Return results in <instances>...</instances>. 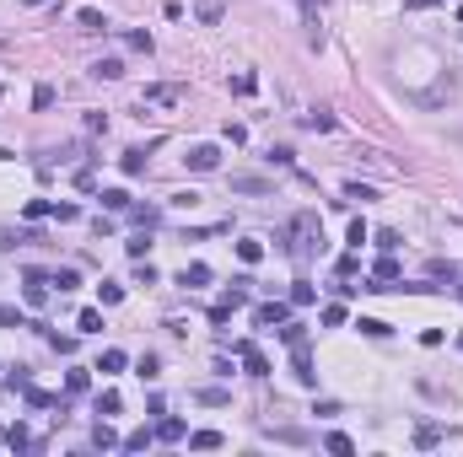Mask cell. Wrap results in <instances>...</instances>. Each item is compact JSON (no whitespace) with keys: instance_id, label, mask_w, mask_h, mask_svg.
Masks as SVG:
<instances>
[{"instance_id":"16","label":"cell","mask_w":463,"mask_h":457,"mask_svg":"<svg viewBox=\"0 0 463 457\" xmlns=\"http://www.w3.org/2000/svg\"><path fill=\"white\" fill-rule=\"evenodd\" d=\"M151 441H157V431H146V425H140V431H130V436H124V452H146Z\"/></svg>"},{"instance_id":"31","label":"cell","mask_w":463,"mask_h":457,"mask_svg":"<svg viewBox=\"0 0 463 457\" xmlns=\"http://www.w3.org/2000/svg\"><path fill=\"white\" fill-rule=\"evenodd\" d=\"M103 210H130V194L124 189H103Z\"/></svg>"},{"instance_id":"38","label":"cell","mask_w":463,"mask_h":457,"mask_svg":"<svg viewBox=\"0 0 463 457\" xmlns=\"http://www.w3.org/2000/svg\"><path fill=\"white\" fill-rule=\"evenodd\" d=\"M345 199H361V205H366V199H378V189H366V183H345Z\"/></svg>"},{"instance_id":"42","label":"cell","mask_w":463,"mask_h":457,"mask_svg":"<svg viewBox=\"0 0 463 457\" xmlns=\"http://www.w3.org/2000/svg\"><path fill=\"white\" fill-rule=\"evenodd\" d=\"M345 323V307L340 301H329V307H323V328H340Z\"/></svg>"},{"instance_id":"34","label":"cell","mask_w":463,"mask_h":457,"mask_svg":"<svg viewBox=\"0 0 463 457\" xmlns=\"http://www.w3.org/2000/svg\"><path fill=\"white\" fill-rule=\"evenodd\" d=\"M275 441H286V446H302L307 441V431H296V425H281V431H269Z\"/></svg>"},{"instance_id":"30","label":"cell","mask_w":463,"mask_h":457,"mask_svg":"<svg viewBox=\"0 0 463 457\" xmlns=\"http://www.w3.org/2000/svg\"><path fill=\"white\" fill-rule=\"evenodd\" d=\"M135 372L146 377V382H157V372H162V361H157V355H151V350H146V355H140V361H135Z\"/></svg>"},{"instance_id":"27","label":"cell","mask_w":463,"mask_h":457,"mask_svg":"<svg viewBox=\"0 0 463 457\" xmlns=\"http://www.w3.org/2000/svg\"><path fill=\"white\" fill-rule=\"evenodd\" d=\"M415 446H442V425H415Z\"/></svg>"},{"instance_id":"23","label":"cell","mask_w":463,"mask_h":457,"mask_svg":"<svg viewBox=\"0 0 463 457\" xmlns=\"http://www.w3.org/2000/svg\"><path fill=\"white\" fill-rule=\"evenodd\" d=\"M269 162L286 167V172H296V151H291V145H269Z\"/></svg>"},{"instance_id":"46","label":"cell","mask_w":463,"mask_h":457,"mask_svg":"<svg viewBox=\"0 0 463 457\" xmlns=\"http://www.w3.org/2000/svg\"><path fill=\"white\" fill-rule=\"evenodd\" d=\"M254 86H259L254 75H232V92H237V97H248V92H254Z\"/></svg>"},{"instance_id":"50","label":"cell","mask_w":463,"mask_h":457,"mask_svg":"<svg viewBox=\"0 0 463 457\" xmlns=\"http://www.w3.org/2000/svg\"><path fill=\"white\" fill-rule=\"evenodd\" d=\"M22 6H43V0H22Z\"/></svg>"},{"instance_id":"52","label":"cell","mask_w":463,"mask_h":457,"mask_svg":"<svg viewBox=\"0 0 463 457\" xmlns=\"http://www.w3.org/2000/svg\"><path fill=\"white\" fill-rule=\"evenodd\" d=\"M458 296H463V290H458Z\"/></svg>"},{"instance_id":"14","label":"cell","mask_w":463,"mask_h":457,"mask_svg":"<svg viewBox=\"0 0 463 457\" xmlns=\"http://www.w3.org/2000/svg\"><path fill=\"white\" fill-rule=\"evenodd\" d=\"M221 441H227L221 431H194V436H189V446H194V452H216Z\"/></svg>"},{"instance_id":"24","label":"cell","mask_w":463,"mask_h":457,"mask_svg":"<svg viewBox=\"0 0 463 457\" xmlns=\"http://www.w3.org/2000/svg\"><path fill=\"white\" fill-rule=\"evenodd\" d=\"M146 248H151V231H146V226H140L130 242H124V253H130V258H146Z\"/></svg>"},{"instance_id":"41","label":"cell","mask_w":463,"mask_h":457,"mask_svg":"<svg viewBox=\"0 0 463 457\" xmlns=\"http://www.w3.org/2000/svg\"><path fill=\"white\" fill-rule=\"evenodd\" d=\"M49 210H54L49 199H27V210H22V216H27V221H43V216H49Z\"/></svg>"},{"instance_id":"10","label":"cell","mask_w":463,"mask_h":457,"mask_svg":"<svg viewBox=\"0 0 463 457\" xmlns=\"http://www.w3.org/2000/svg\"><path fill=\"white\" fill-rule=\"evenodd\" d=\"M76 22H81L86 33H103V27H108V16H103L98 6H81V11H76Z\"/></svg>"},{"instance_id":"4","label":"cell","mask_w":463,"mask_h":457,"mask_svg":"<svg viewBox=\"0 0 463 457\" xmlns=\"http://www.w3.org/2000/svg\"><path fill=\"white\" fill-rule=\"evenodd\" d=\"M22 285H27V307H43V301H49V275H43V269H27Z\"/></svg>"},{"instance_id":"8","label":"cell","mask_w":463,"mask_h":457,"mask_svg":"<svg viewBox=\"0 0 463 457\" xmlns=\"http://www.w3.org/2000/svg\"><path fill=\"white\" fill-rule=\"evenodd\" d=\"M194 404H210V409H227V404H232V393H227V387H194Z\"/></svg>"},{"instance_id":"39","label":"cell","mask_w":463,"mask_h":457,"mask_svg":"<svg viewBox=\"0 0 463 457\" xmlns=\"http://www.w3.org/2000/svg\"><path fill=\"white\" fill-rule=\"evenodd\" d=\"M27 317H22V307H0V328H22Z\"/></svg>"},{"instance_id":"36","label":"cell","mask_w":463,"mask_h":457,"mask_svg":"<svg viewBox=\"0 0 463 457\" xmlns=\"http://www.w3.org/2000/svg\"><path fill=\"white\" fill-rule=\"evenodd\" d=\"M157 436L162 441H183V420H157Z\"/></svg>"},{"instance_id":"37","label":"cell","mask_w":463,"mask_h":457,"mask_svg":"<svg viewBox=\"0 0 463 457\" xmlns=\"http://www.w3.org/2000/svg\"><path fill=\"white\" fill-rule=\"evenodd\" d=\"M6 387H11V393H27V387H33V377H27V366H16V372L6 377Z\"/></svg>"},{"instance_id":"9","label":"cell","mask_w":463,"mask_h":457,"mask_svg":"<svg viewBox=\"0 0 463 457\" xmlns=\"http://www.w3.org/2000/svg\"><path fill=\"white\" fill-rule=\"evenodd\" d=\"M146 103H162V108H172V103H183V86H146Z\"/></svg>"},{"instance_id":"15","label":"cell","mask_w":463,"mask_h":457,"mask_svg":"<svg viewBox=\"0 0 463 457\" xmlns=\"http://www.w3.org/2000/svg\"><path fill=\"white\" fill-rule=\"evenodd\" d=\"M92 446H98V452H113V446H124V441H119V436H113V425L103 420L98 431H92Z\"/></svg>"},{"instance_id":"28","label":"cell","mask_w":463,"mask_h":457,"mask_svg":"<svg viewBox=\"0 0 463 457\" xmlns=\"http://www.w3.org/2000/svg\"><path fill=\"white\" fill-rule=\"evenodd\" d=\"M119 409H124V398L113 393V387H108V393H98V414H103V420H108V414H119Z\"/></svg>"},{"instance_id":"25","label":"cell","mask_w":463,"mask_h":457,"mask_svg":"<svg viewBox=\"0 0 463 457\" xmlns=\"http://www.w3.org/2000/svg\"><path fill=\"white\" fill-rule=\"evenodd\" d=\"M124 366H130V355H124V350H103L98 372H124Z\"/></svg>"},{"instance_id":"26","label":"cell","mask_w":463,"mask_h":457,"mask_svg":"<svg viewBox=\"0 0 463 457\" xmlns=\"http://www.w3.org/2000/svg\"><path fill=\"white\" fill-rule=\"evenodd\" d=\"M76 328H81V334H103V312H98V307H86V312L76 317Z\"/></svg>"},{"instance_id":"43","label":"cell","mask_w":463,"mask_h":457,"mask_svg":"<svg viewBox=\"0 0 463 457\" xmlns=\"http://www.w3.org/2000/svg\"><path fill=\"white\" fill-rule=\"evenodd\" d=\"M135 285H157V269L140 264V258H135Z\"/></svg>"},{"instance_id":"2","label":"cell","mask_w":463,"mask_h":457,"mask_svg":"<svg viewBox=\"0 0 463 457\" xmlns=\"http://www.w3.org/2000/svg\"><path fill=\"white\" fill-rule=\"evenodd\" d=\"M183 162H189V172H216L221 151H216V145H189V157H183Z\"/></svg>"},{"instance_id":"45","label":"cell","mask_w":463,"mask_h":457,"mask_svg":"<svg viewBox=\"0 0 463 457\" xmlns=\"http://www.w3.org/2000/svg\"><path fill=\"white\" fill-rule=\"evenodd\" d=\"M49 345L60 350V355H76V339H71V334H49Z\"/></svg>"},{"instance_id":"29","label":"cell","mask_w":463,"mask_h":457,"mask_svg":"<svg viewBox=\"0 0 463 457\" xmlns=\"http://www.w3.org/2000/svg\"><path fill=\"white\" fill-rule=\"evenodd\" d=\"M98 301H103V307H119V301H124V285H113V280H103V285H98Z\"/></svg>"},{"instance_id":"21","label":"cell","mask_w":463,"mask_h":457,"mask_svg":"<svg viewBox=\"0 0 463 457\" xmlns=\"http://www.w3.org/2000/svg\"><path fill=\"white\" fill-rule=\"evenodd\" d=\"M92 75H98V81H119V75H124V60H98V65H92Z\"/></svg>"},{"instance_id":"6","label":"cell","mask_w":463,"mask_h":457,"mask_svg":"<svg viewBox=\"0 0 463 457\" xmlns=\"http://www.w3.org/2000/svg\"><path fill=\"white\" fill-rule=\"evenodd\" d=\"M232 350H237V355H243L248 377H269V361H264V355H259L254 345H248V339H232Z\"/></svg>"},{"instance_id":"51","label":"cell","mask_w":463,"mask_h":457,"mask_svg":"<svg viewBox=\"0 0 463 457\" xmlns=\"http://www.w3.org/2000/svg\"><path fill=\"white\" fill-rule=\"evenodd\" d=\"M458 350H463V334H458Z\"/></svg>"},{"instance_id":"22","label":"cell","mask_w":463,"mask_h":457,"mask_svg":"<svg viewBox=\"0 0 463 457\" xmlns=\"http://www.w3.org/2000/svg\"><path fill=\"white\" fill-rule=\"evenodd\" d=\"M323 446H329V452H340V457H350V452H355V441H350L345 431H329V436H323Z\"/></svg>"},{"instance_id":"40","label":"cell","mask_w":463,"mask_h":457,"mask_svg":"<svg viewBox=\"0 0 463 457\" xmlns=\"http://www.w3.org/2000/svg\"><path fill=\"white\" fill-rule=\"evenodd\" d=\"M302 124H307V130H334V113H323V108H318V113H307Z\"/></svg>"},{"instance_id":"11","label":"cell","mask_w":463,"mask_h":457,"mask_svg":"<svg viewBox=\"0 0 463 457\" xmlns=\"http://www.w3.org/2000/svg\"><path fill=\"white\" fill-rule=\"evenodd\" d=\"M124 216H130L135 226H146V231H151V226H157V221H162V210H157V205H146V210H140V205H130V210H124Z\"/></svg>"},{"instance_id":"5","label":"cell","mask_w":463,"mask_h":457,"mask_svg":"<svg viewBox=\"0 0 463 457\" xmlns=\"http://www.w3.org/2000/svg\"><path fill=\"white\" fill-rule=\"evenodd\" d=\"M269 189H275V183L259 178V172H232V194H254L259 199V194H269Z\"/></svg>"},{"instance_id":"35","label":"cell","mask_w":463,"mask_h":457,"mask_svg":"<svg viewBox=\"0 0 463 457\" xmlns=\"http://www.w3.org/2000/svg\"><path fill=\"white\" fill-rule=\"evenodd\" d=\"M221 11H227V0H199V22H221Z\"/></svg>"},{"instance_id":"17","label":"cell","mask_w":463,"mask_h":457,"mask_svg":"<svg viewBox=\"0 0 463 457\" xmlns=\"http://www.w3.org/2000/svg\"><path fill=\"white\" fill-rule=\"evenodd\" d=\"M237 258H243V264H259V258H264V242H259V237H243V242H237Z\"/></svg>"},{"instance_id":"32","label":"cell","mask_w":463,"mask_h":457,"mask_svg":"<svg viewBox=\"0 0 463 457\" xmlns=\"http://www.w3.org/2000/svg\"><path fill=\"white\" fill-rule=\"evenodd\" d=\"M313 296H318V290L307 285V280H296V285H291V307H313Z\"/></svg>"},{"instance_id":"7","label":"cell","mask_w":463,"mask_h":457,"mask_svg":"<svg viewBox=\"0 0 463 457\" xmlns=\"http://www.w3.org/2000/svg\"><path fill=\"white\" fill-rule=\"evenodd\" d=\"M146 162H151V145H130V151L119 157V167H124V178H140V172H146Z\"/></svg>"},{"instance_id":"12","label":"cell","mask_w":463,"mask_h":457,"mask_svg":"<svg viewBox=\"0 0 463 457\" xmlns=\"http://www.w3.org/2000/svg\"><path fill=\"white\" fill-rule=\"evenodd\" d=\"M178 285H189V290H194V285H210V264H189V269L178 275Z\"/></svg>"},{"instance_id":"13","label":"cell","mask_w":463,"mask_h":457,"mask_svg":"<svg viewBox=\"0 0 463 457\" xmlns=\"http://www.w3.org/2000/svg\"><path fill=\"white\" fill-rule=\"evenodd\" d=\"M6 446H11V452H33V446H43V441H33L22 425H11V431H6Z\"/></svg>"},{"instance_id":"47","label":"cell","mask_w":463,"mask_h":457,"mask_svg":"<svg viewBox=\"0 0 463 457\" xmlns=\"http://www.w3.org/2000/svg\"><path fill=\"white\" fill-rule=\"evenodd\" d=\"M92 183H98V172H92V167L76 172V189H81V194H92Z\"/></svg>"},{"instance_id":"20","label":"cell","mask_w":463,"mask_h":457,"mask_svg":"<svg viewBox=\"0 0 463 457\" xmlns=\"http://www.w3.org/2000/svg\"><path fill=\"white\" fill-rule=\"evenodd\" d=\"M49 285L65 296V290H76V285H81V275H76V269H54V275H49Z\"/></svg>"},{"instance_id":"44","label":"cell","mask_w":463,"mask_h":457,"mask_svg":"<svg viewBox=\"0 0 463 457\" xmlns=\"http://www.w3.org/2000/svg\"><path fill=\"white\" fill-rule=\"evenodd\" d=\"M33 108H54V86H49V81L33 92Z\"/></svg>"},{"instance_id":"3","label":"cell","mask_w":463,"mask_h":457,"mask_svg":"<svg viewBox=\"0 0 463 457\" xmlns=\"http://www.w3.org/2000/svg\"><path fill=\"white\" fill-rule=\"evenodd\" d=\"M291 366H296V382H302V387H318L313 355H307V339H302V345H291Z\"/></svg>"},{"instance_id":"33","label":"cell","mask_w":463,"mask_h":457,"mask_svg":"<svg viewBox=\"0 0 463 457\" xmlns=\"http://www.w3.org/2000/svg\"><path fill=\"white\" fill-rule=\"evenodd\" d=\"M426 275H431V280H442V275H447V280H458V264H447V258H431V264H426Z\"/></svg>"},{"instance_id":"19","label":"cell","mask_w":463,"mask_h":457,"mask_svg":"<svg viewBox=\"0 0 463 457\" xmlns=\"http://www.w3.org/2000/svg\"><path fill=\"white\" fill-rule=\"evenodd\" d=\"M275 334H281L286 345H302V339H307V323H296V317H286V323L275 328Z\"/></svg>"},{"instance_id":"1","label":"cell","mask_w":463,"mask_h":457,"mask_svg":"<svg viewBox=\"0 0 463 457\" xmlns=\"http://www.w3.org/2000/svg\"><path fill=\"white\" fill-rule=\"evenodd\" d=\"M286 317H291V301H259V307H254V323L259 328H281Z\"/></svg>"},{"instance_id":"18","label":"cell","mask_w":463,"mask_h":457,"mask_svg":"<svg viewBox=\"0 0 463 457\" xmlns=\"http://www.w3.org/2000/svg\"><path fill=\"white\" fill-rule=\"evenodd\" d=\"M355 328H361V334H372V339H388V334H393V323H383V317H355Z\"/></svg>"},{"instance_id":"48","label":"cell","mask_w":463,"mask_h":457,"mask_svg":"<svg viewBox=\"0 0 463 457\" xmlns=\"http://www.w3.org/2000/svg\"><path fill=\"white\" fill-rule=\"evenodd\" d=\"M124 43H130V48H140V54H151V33H130Z\"/></svg>"},{"instance_id":"49","label":"cell","mask_w":463,"mask_h":457,"mask_svg":"<svg viewBox=\"0 0 463 457\" xmlns=\"http://www.w3.org/2000/svg\"><path fill=\"white\" fill-rule=\"evenodd\" d=\"M404 6H410V11H426V6H437V0H404Z\"/></svg>"}]
</instances>
